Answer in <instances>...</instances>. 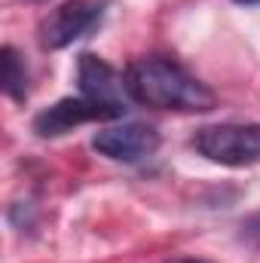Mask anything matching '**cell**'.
I'll return each mask as SVG.
<instances>
[{"instance_id":"8","label":"cell","mask_w":260,"mask_h":263,"mask_svg":"<svg viewBox=\"0 0 260 263\" xmlns=\"http://www.w3.org/2000/svg\"><path fill=\"white\" fill-rule=\"evenodd\" d=\"M245 233H248V236H257V239H260V217H254V220H248Z\"/></svg>"},{"instance_id":"10","label":"cell","mask_w":260,"mask_h":263,"mask_svg":"<svg viewBox=\"0 0 260 263\" xmlns=\"http://www.w3.org/2000/svg\"><path fill=\"white\" fill-rule=\"evenodd\" d=\"M236 3H245V6H257L260 0H236Z\"/></svg>"},{"instance_id":"9","label":"cell","mask_w":260,"mask_h":263,"mask_svg":"<svg viewBox=\"0 0 260 263\" xmlns=\"http://www.w3.org/2000/svg\"><path fill=\"white\" fill-rule=\"evenodd\" d=\"M165 263H211V260H202V257H175V260H165Z\"/></svg>"},{"instance_id":"4","label":"cell","mask_w":260,"mask_h":263,"mask_svg":"<svg viewBox=\"0 0 260 263\" xmlns=\"http://www.w3.org/2000/svg\"><path fill=\"white\" fill-rule=\"evenodd\" d=\"M162 144V135L150 123H114V126H101L92 135V147L123 165H135L150 159Z\"/></svg>"},{"instance_id":"3","label":"cell","mask_w":260,"mask_h":263,"mask_svg":"<svg viewBox=\"0 0 260 263\" xmlns=\"http://www.w3.org/2000/svg\"><path fill=\"white\" fill-rule=\"evenodd\" d=\"M104 9H107V0H67L62 6H55L37 28L40 46L49 52L70 46L104 18Z\"/></svg>"},{"instance_id":"5","label":"cell","mask_w":260,"mask_h":263,"mask_svg":"<svg viewBox=\"0 0 260 263\" xmlns=\"http://www.w3.org/2000/svg\"><path fill=\"white\" fill-rule=\"evenodd\" d=\"M123 114L104 104H95L83 95H70V98H59L55 104H49L46 110H40L31 123V129L37 132L40 138H62L67 132H73L77 126L86 123H104V120H120Z\"/></svg>"},{"instance_id":"2","label":"cell","mask_w":260,"mask_h":263,"mask_svg":"<svg viewBox=\"0 0 260 263\" xmlns=\"http://www.w3.org/2000/svg\"><path fill=\"white\" fill-rule=\"evenodd\" d=\"M193 150L214 165L245 168L260 162V123H217L193 135Z\"/></svg>"},{"instance_id":"6","label":"cell","mask_w":260,"mask_h":263,"mask_svg":"<svg viewBox=\"0 0 260 263\" xmlns=\"http://www.w3.org/2000/svg\"><path fill=\"white\" fill-rule=\"evenodd\" d=\"M77 86H80V95L95 101V104L114 107L120 114L129 110L132 98L126 92V77L117 73L101 55H92V52L80 55V62H77Z\"/></svg>"},{"instance_id":"7","label":"cell","mask_w":260,"mask_h":263,"mask_svg":"<svg viewBox=\"0 0 260 263\" xmlns=\"http://www.w3.org/2000/svg\"><path fill=\"white\" fill-rule=\"evenodd\" d=\"M0 86H3L6 98H12V101L28 98V67L22 62V55L15 52V46H9V43L0 49Z\"/></svg>"},{"instance_id":"1","label":"cell","mask_w":260,"mask_h":263,"mask_svg":"<svg viewBox=\"0 0 260 263\" xmlns=\"http://www.w3.org/2000/svg\"><path fill=\"white\" fill-rule=\"evenodd\" d=\"M126 92L135 104L150 110H175V114H208L217 104V95L193 77L187 67L172 59L147 55L126 67Z\"/></svg>"}]
</instances>
